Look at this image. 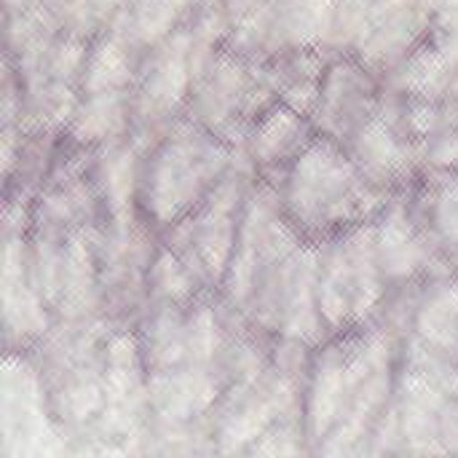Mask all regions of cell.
Here are the masks:
<instances>
[{
	"label": "cell",
	"mask_w": 458,
	"mask_h": 458,
	"mask_svg": "<svg viewBox=\"0 0 458 458\" xmlns=\"http://www.w3.org/2000/svg\"><path fill=\"white\" fill-rule=\"evenodd\" d=\"M440 440H443L445 456H458V397L448 405V411H445V416H443Z\"/></svg>",
	"instance_id": "cell-29"
},
{
	"label": "cell",
	"mask_w": 458,
	"mask_h": 458,
	"mask_svg": "<svg viewBox=\"0 0 458 458\" xmlns=\"http://www.w3.org/2000/svg\"><path fill=\"white\" fill-rule=\"evenodd\" d=\"M330 56L322 48H295L263 62V75L276 99L311 118Z\"/></svg>",
	"instance_id": "cell-24"
},
{
	"label": "cell",
	"mask_w": 458,
	"mask_h": 458,
	"mask_svg": "<svg viewBox=\"0 0 458 458\" xmlns=\"http://www.w3.org/2000/svg\"><path fill=\"white\" fill-rule=\"evenodd\" d=\"M432 24L429 0H373L370 30L354 56L384 81L429 35Z\"/></svg>",
	"instance_id": "cell-16"
},
{
	"label": "cell",
	"mask_w": 458,
	"mask_h": 458,
	"mask_svg": "<svg viewBox=\"0 0 458 458\" xmlns=\"http://www.w3.org/2000/svg\"><path fill=\"white\" fill-rule=\"evenodd\" d=\"M376 228V255L386 279V290L397 284L421 282L432 274L445 271L435 258L429 242L408 212L403 196H394L381 215L373 220Z\"/></svg>",
	"instance_id": "cell-18"
},
{
	"label": "cell",
	"mask_w": 458,
	"mask_h": 458,
	"mask_svg": "<svg viewBox=\"0 0 458 458\" xmlns=\"http://www.w3.org/2000/svg\"><path fill=\"white\" fill-rule=\"evenodd\" d=\"M306 239L284 215L279 191L258 177V185L252 188L242 215V228L225 279L220 284L223 303L244 319L266 279Z\"/></svg>",
	"instance_id": "cell-9"
},
{
	"label": "cell",
	"mask_w": 458,
	"mask_h": 458,
	"mask_svg": "<svg viewBox=\"0 0 458 458\" xmlns=\"http://www.w3.org/2000/svg\"><path fill=\"white\" fill-rule=\"evenodd\" d=\"M279 199L295 231L314 244L376 220L392 201L360 172L346 148L327 137H317L293 164Z\"/></svg>",
	"instance_id": "cell-1"
},
{
	"label": "cell",
	"mask_w": 458,
	"mask_h": 458,
	"mask_svg": "<svg viewBox=\"0 0 458 458\" xmlns=\"http://www.w3.org/2000/svg\"><path fill=\"white\" fill-rule=\"evenodd\" d=\"M400 196L435 258L448 271V263L458 255V172L427 169Z\"/></svg>",
	"instance_id": "cell-20"
},
{
	"label": "cell",
	"mask_w": 458,
	"mask_h": 458,
	"mask_svg": "<svg viewBox=\"0 0 458 458\" xmlns=\"http://www.w3.org/2000/svg\"><path fill=\"white\" fill-rule=\"evenodd\" d=\"M150 424L148 373L134 330H113L107 341L105 400L81 454H142Z\"/></svg>",
	"instance_id": "cell-10"
},
{
	"label": "cell",
	"mask_w": 458,
	"mask_h": 458,
	"mask_svg": "<svg viewBox=\"0 0 458 458\" xmlns=\"http://www.w3.org/2000/svg\"><path fill=\"white\" fill-rule=\"evenodd\" d=\"M456 397L458 362L403 344L394 394L365 456H445L440 427Z\"/></svg>",
	"instance_id": "cell-4"
},
{
	"label": "cell",
	"mask_w": 458,
	"mask_h": 458,
	"mask_svg": "<svg viewBox=\"0 0 458 458\" xmlns=\"http://www.w3.org/2000/svg\"><path fill=\"white\" fill-rule=\"evenodd\" d=\"M386 298L373 220L319 244L317 309L327 338L370 325Z\"/></svg>",
	"instance_id": "cell-7"
},
{
	"label": "cell",
	"mask_w": 458,
	"mask_h": 458,
	"mask_svg": "<svg viewBox=\"0 0 458 458\" xmlns=\"http://www.w3.org/2000/svg\"><path fill=\"white\" fill-rule=\"evenodd\" d=\"M255 185H258V172L252 169L250 158L239 148L231 169L217 182V188L191 215L161 231V242L212 293H220V284L225 279L239 239L242 215Z\"/></svg>",
	"instance_id": "cell-6"
},
{
	"label": "cell",
	"mask_w": 458,
	"mask_h": 458,
	"mask_svg": "<svg viewBox=\"0 0 458 458\" xmlns=\"http://www.w3.org/2000/svg\"><path fill=\"white\" fill-rule=\"evenodd\" d=\"M161 233L137 217L129 225L94 228L99 311L118 330H134L148 309V274Z\"/></svg>",
	"instance_id": "cell-11"
},
{
	"label": "cell",
	"mask_w": 458,
	"mask_h": 458,
	"mask_svg": "<svg viewBox=\"0 0 458 458\" xmlns=\"http://www.w3.org/2000/svg\"><path fill=\"white\" fill-rule=\"evenodd\" d=\"M209 293L199 276L161 242L148 274V309L150 306H188Z\"/></svg>",
	"instance_id": "cell-27"
},
{
	"label": "cell",
	"mask_w": 458,
	"mask_h": 458,
	"mask_svg": "<svg viewBox=\"0 0 458 458\" xmlns=\"http://www.w3.org/2000/svg\"><path fill=\"white\" fill-rule=\"evenodd\" d=\"M247 456H311V440L306 421L287 419L274 424L250 451Z\"/></svg>",
	"instance_id": "cell-28"
},
{
	"label": "cell",
	"mask_w": 458,
	"mask_h": 458,
	"mask_svg": "<svg viewBox=\"0 0 458 458\" xmlns=\"http://www.w3.org/2000/svg\"><path fill=\"white\" fill-rule=\"evenodd\" d=\"M317 137L319 134L309 115L276 102L255 121L242 150L258 177L279 191L293 164Z\"/></svg>",
	"instance_id": "cell-17"
},
{
	"label": "cell",
	"mask_w": 458,
	"mask_h": 458,
	"mask_svg": "<svg viewBox=\"0 0 458 458\" xmlns=\"http://www.w3.org/2000/svg\"><path fill=\"white\" fill-rule=\"evenodd\" d=\"M142 56L115 32H102L91 40L81 75V94L134 89Z\"/></svg>",
	"instance_id": "cell-26"
},
{
	"label": "cell",
	"mask_w": 458,
	"mask_h": 458,
	"mask_svg": "<svg viewBox=\"0 0 458 458\" xmlns=\"http://www.w3.org/2000/svg\"><path fill=\"white\" fill-rule=\"evenodd\" d=\"M427 354L458 362V276L440 271L424 279L411 327L403 338Z\"/></svg>",
	"instance_id": "cell-22"
},
{
	"label": "cell",
	"mask_w": 458,
	"mask_h": 458,
	"mask_svg": "<svg viewBox=\"0 0 458 458\" xmlns=\"http://www.w3.org/2000/svg\"><path fill=\"white\" fill-rule=\"evenodd\" d=\"M333 19L335 0H263L231 24L225 48L255 64L295 48L325 51Z\"/></svg>",
	"instance_id": "cell-12"
},
{
	"label": "cell",
	"mask_w": 458,
	"mask_h": 458,
	"mask_svg": "<svg viewBox=\"0 0 458 458\" xmlns=\"http://www.w3.org/2000/svg\"><path fill=\"white\" fill-rule=\"evenodd\" d=\"M113 330L115 327L105 317L54 322V327L27 352L40 376L56 432L62 440L78 443V448L102 411L107 341Z\"/></svg>",
	"instance_id": "cell-2"
},
{
	"label": "cell",
	"mask_w": 458,
	"mask_h": 458,
	"mask_svg": "<svg viewBox=\"0 0 458 458\" xmlns=\"http://www.w3.org/2000/svg\"><path fill=\"white\" fill-rule=\"evenodd\" d=\"M131 123H134L131 89L94 91V94H81L72 118L64 126V134L78 145L102 148L131 137Z\"/></svg>",
	"instance_id": "cell-23"
},
{
	"label": "cell",
	"mask_w": 458,
	"mask_h": 458,
	"mask_svg": "<svg viewBox=\"0 0 458 458\" xmlns=\"http://www.w3.org/2000/svg\"><path fill=\"white\" fill-rule=\"evenodd\" d=\"M263 67L228 51L225 46L196 75L185 118L204 126L223 142L242 148L255 121L276 105Z\"/></svg>",
	"instance_id": "cell-8"
},
{
	"label": "cell",
	"mask_w": 458,
	"mask_h": 458,
	"mask_svg": "<svg viewBox=\"0 0 458 458\" xmlns=\"http://www.w3.org/2000/svg\"><path fill=\"white\" fill-rule=\"evenodd\" d=\"M346 153L360 172L386 196H400L421 174L419 150L403 140L381 113H376L346 145Z\"/></svg>",
	"instance_id": "cell-19"
},
{
	"label": "cell",
	"mask_w": 458,
	"mask_h": 458,
	"mask_svg": "<svg viewBox=\"0 0 458 458\" xmlns=\"http://www.w3.org/2000/svg\"><path fill=\"white\" fill-rule=\"evenodd\" d=\"M32 0H5V13H16L21 8H27Z\"/></svg>",
	"instance_id": "cell-31"
},
{
	"label": "cell",
	"mask_w": 458,
	"mask_h": 458,
	"mask_svg": "<svg viewBox=\"0 0 458 458\" xmlns=\"http://www.w3.org/2000/svg\"><path fill=\"white\" fill-rule=\"evenodd\" d=\"M239 148L191 118H177L148 150L140 172V217L158 233L191 215L225 177Z\"/></svg>",
	"instance_id": "cell-3"
},
{
	"label": "cell",
	"mask_w": 458,
	"mask_h": 458,
	"mask_svg": "<svg viewBox=\"0 0 458 458\" xmlns=\"http://www.w3.org/2000/svg\"><path fill=\"white\" fill-rule=\"evenodd\" d=\"M193 89L191 67V35L182 24L172 38L148 51L140 64L134 94L131 137L148 150L177 118L185 115V105Z\"/></svg>",
	"instance_id": "cell-14"
},
{
	"label": "cell",
	"mask_w": 458,
	"mask_h": 458,
	"mask_svg": "<svg viewBox=\"0 0 458 458\" xmlns=\"http://www.w3.org/2000/svg\"><path fill=\"white\" fill-rule=\"evenodd\" d=\"M142 158H145V148L134 137L94 150L91 180L105 215L102 225L121 228L140 217L137 196H140Z\"/></svg>",
	"instance_id": "cell-21"
},
{
	"label": "cell",
	"mask_w": 458,
	"mask_h": 458,
	"mask_svg": "<svg viewBox=\"0 0 458 458\" xmlns=\"http://www.w3.org/2000/svg\"><path fill=\"white\" fill-rule=\"evenodd\" d=\"M448 271H451V274H456V276H458V255L454 258V260H451V263H448Z\"/></svg>",
	"instance_id": "cell-32"
},
{
	"label": "cell",
	"mask_w": 458,
	"mask_h": 458,
	"mask_svg": "<svg viewBox=\"0 0 458 458\" xmlns=\"http://www.w3.org/2000/svg\"><path fill=\"white\" fill-rule=\"evenodd\" d=\"M384 81L357 56H335L327 64L311 123L319 137L346 145L376 113Z\"/></svg>",
	"instance_id": "cell-15"
},
{
	"label": "cell",
	"mask_w": 458,
	"mask_h": 458,
	"mask_svg": "<svg viewBox=\"0 0 458 458\" xmlns=\"http://www.w3.org/2000/svg\"><path fill=\"white\" fill-rule=\"evenodd\" d=\"M35 3H40V5H43V8H48L54 16H59V11H62L70 0H35Z\"/></svg>",
	"instance_id": "cell-30"
},
{
	"label": "cell",
	"mask_w": 458,
	"mask_h": 458,
	"mask_svg": "<svg viewBox=\"0 0 458 458\" xmlns=\"http://www.w3.org/2000/svg\"><path fill=\"white\" fill-rule=\"evenodd\" d=\"M30 201L3 207V346L16 354H27L54 327V314L30 276Z\"/></svg>",
	"instance_id": "cell-13"
},
{
	"label": "cell",
	"mask_w": 458,
	"mask_h": 458,
	"mask_svg": "<svg viewBox=\"0 0 458 458\" xmlns=\"http://www.w3.org/2000/svg\"><path fill=\"white\" fill-rule=\"evenodd\" d=\"M193 13L188 0H126L110 32L123 38L140 56L172 38Z\"/></svg>",
	"instance_id": "cell-25"
},
{
	"label": "cell",
	"mask_w": 458,
	"mask_h": 458,
	"mask_svg": "<svg viewBox=\"0 0 458 458\" xmlns=\"http://www.w3.org/2000/svg\"><path fill=\"white\" fill-rule=\"evenodd\" d=\"M338 338L344 346V408L317 456H365L394 394L403 341L378 322Z\"/></svg>",
	"instance_id": "cell-5"
}]
</instances>
